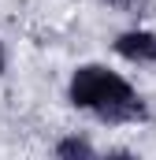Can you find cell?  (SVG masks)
I'll use <instances>...</instances> for the list:
<instances>
[{
	"label": "cell",
	"instance_id": "cell-1",
	"mask_svg": "<svg viewBox=\"0 0 156 160\" xmlns=\"http://www.w3.org/2000/svg\"><path fill=\"white\" fill-rule=\"evenodd\" d=\"M71 104L93 112L104 123H138L145 119V101L138 97V89L126 78H119L115 71L100 67V63H85L78 67L71 78Z\"/></svg>",
	"mask_w": 156,
	"mask_h": 160
},
{
	"label": "cell",
	"instance_id": "cell-2",
	"mask_svg": "<svg viewBox=\"0 0 156 160\" xmlns=\"http://www.w3.org/2000/svg\"><path fill=\"white\" fill-rule=\"evenodd\" d=\"M115 52L130 63H156V34L149 30H126L115 38Z\"/></svg>",
	"mask_w": 156,
	"mask_h": 160
},
{
	"label": "cell",
	"instance_id": "cell-3",
	"mask_svg": "<svg viewBox=\"0 0 156 160\" xmlns=\"http://www.w3.org/2000/svg\"><path fill=\"white\" fill-rule=\"evenodd\" d=\"M56 157H63V160H78V157H97V149H93L85 138H63V142L56 145Z\"/></svg>",
	"mask_w": 156,
	"mask_h": 160
},
{
	"label": "cell",
	"instance_id": "cell-4",
	"mask_svg": "<svg viewBox=\"0 0 156 160\" xmlns=\"http://www.w3.org/2000/svg\"><path fill=\"white\" fill-rule=\"evenodd\" d=\"M104 4L123 11V15H145L149 11V0H104Z\"/></svg>",
	"mask_w": 156,
	"mask_h": 160
},
{
	"label": "cell",
	"instance_id": "cell-5",
	"mask_svg": "<svg viewBox=\"0 0 156 160\" xmlns=\"http://www.w3.org/2000/svg\"><path fill=\"white\" fill-rule=\"evenodd\" d=\"M0 75H4V45H0Z\"/></svg>",
	"mask_w": 156,
	"mask_h": 160
}]
</instances>
